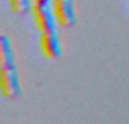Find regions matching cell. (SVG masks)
I'll list each match as a JSON object with an SVG mask.
<instances>
[{
    "label": "cell",
    "mask_w": 129,
    "mask_h": 124,
    "mask_svg": "<svg viewBox=\"0 0 129 124\" xmlns=\"http://www.w3.org/2000/svg\"><path fill=\"white\" fill-rule=\"evenodd\" d=\"M15 65L14 61V50L10 39L7 35H0V66H11Z\"/></svg>",
    "instance_id": "5b68a950"
},
{
    "label": "cell",
    "mask_w": 129,
    "mask_h": 124,
    "mask_svg": "<svg viewBox=\"0 0 129 124\" xmlns=\"http://www.w3.org/2000/svg\"><path fill=\"white\" fill-rule=\"evenodd\" d=\"M52 0H33V5H41V6H51Z\"/></svg>",
    "instance_id": "52a82bcc"
},
{
    "label": "cell",
    "mask_w": 129,
    "mask_h": 124,
    "mask_svg": "<svg viewBox=\"0 0 129 124\" xmlns=\"http://www.w3.org/2000/svg\"><path fill=\"white\" fill-rule=\"evenodd\" d=\"M51 8L59 26L71 27L76 23L74 0H52Z\"/></svg>",
    "instance_id": "7a4b0ae2"
},
{
    "label": "cell",
    "mask_w": 129,
    "mask_h": 124,
    "mask_svg": "<svg viewBox=\"0 0 129 124\" xmlns=\"http://www.w3.org/2000/svg\"><path fill=\"white\" fill-rule=\"evenodd\" d=\"M32 16L36 29L40 32H47L51 30H56L57 20L54 14L52 11L51 6H41L33 5L32 6Z\"/></svg>",
    "instance_id": "277c9868"
},
{
    "label": "cell",
    "mask_w": 129,
    "mask_h": 124,
    "mask_svg": "<svg viewBox=\"0 0 129 124\" xmlns=\"http://www.w3.org/2000/svg\"><path fill=\"white\" fill-rule=\"evenodd\" d=\"M0 91L2 97L11 99L20 93L19 73L15 65L5 66L0 70Z\"/></svg>",
    "instance_id": "6da1fadb"
},
{
    "label": "cell",
    "mask_w": 129,
    "mask_h": 124,
    "mask_svg": "<svg viewBox=\"0 0 129 124\" xmlns=\"http://www.w3.org/2000/svg\"><path fill=\"white\" fill-rule=\"evenodd\" d=\"M10 10L14 14H24L31 10L33 0H8Z\"/></svg>",
    "instance_id": "8992f818"
},
{
    "label": "cell",
    "mask_w": 129,
    "mask_h": 124,
    "mask_svg": "<svg viewBox=\"0 0 129 124\" xmlns=\"http://www.w3.org/2000/svg\"><path fill=\"white\" fill-rule=\"evenodd\" d=\"M39 46L42 55L48 59H56L61 56L62 48H61L60 38L56 30L47 32H41L39 38Z\"/></svg>",
    "instance_id": "3957f363"
}]
</instances>
